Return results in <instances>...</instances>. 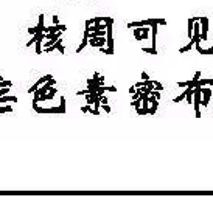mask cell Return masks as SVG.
<instances>
[{"label":"cell","instance_id":"6da1fadb","mask_svg":"<svg viewBox=\"0 0 213 200\" xmlns=\"http://www.w3.org/2000/svg\"><path fill=\"white\" fill-rule=\"evenodd\" d=\"M199 22H201V40H209V19L199 17Z\"/></svg>","mask_w":213,"mask_h":200},{"label":"cell","instance_id":"7a4b0ae2","mask_svg":"<svg viewBox=\"0 0 213 200\" xmlns=\"http://www.w3.org/2000/svg\"><path fill=\"white\" fill-rule=\"evenodd\" d=\"M201 95H202V102H201V104H202L204 107H207L209 102H210V98H212V88H209V87H201Z\"/></svg>","mask_w":213,"mask_h":200},{"label":"cell","instance_id":"3957f363","mask_svg":"<svg viewBox=\"0 0 213 200\" xmlns=\"http://www.w3.org/2000/svg\"><path fill=\"white\" fill-rule=\"evenodd\" d=\"M62 45V37H59L56 42H54L51 47H48V48H44V51H47V53H50V51H53V50H58V48Z\"/></svg>","mask_w":213,"mask_h":200},{"label":"cell","instance_id":"277c9868","mask_svg":"<svg viewBox=\"0 0 213 200\" xmlns=\"http://www.w3.org/2000/svg\"><path fill=\"white\" fill-rule=\"evenodd\" d=\"M157 109H159V99H154L153 102H151V109H148V113L154 115L157 112Z\"/></svg>","mask_w":213,"mask_h":200},{"label":"cell","instance_id":"5b68a950","mask_svg":"<svg viewBox=\"0 0 213 200\" xmlns=\"http://www.w3.org/2000/svg\"><path fill=\"white\" fill-rule=\"evenodd\" d=\"M193 23H195V17H191V19H188V28H187V34H188V37L191 39L193 37Z\"/></svg>","mask_w":213,"mask_h":200},{"label":"cell","instance_id":"8992f818","mask_svg":"<svg viewBox=\"0 0 213 200\" xmlns=\"http://www.w3.org/2000/svg\"><path fill=\"white\" fill-rule=\"evenodd\" d=\"M86 45H89V39H87V37H82V42H81L79 47L76 48V53H81V51L86 48Z\"/></svg>","mask_w":213,"mask_h":200},{"label":"cell","instance_id":"52a82bcc","mask_svg":"<svg viewBox=\"0 0 213 200\" xmlns=\"http://www.w3.org/2000/svg\"><path fill=\"white\" fill-rule=\"evenodd\" d=\"M213 85V79H198V82H196V85Z\"/></svg>","mask_w":213,"mask_h":200},{"label":"cell","instance_id":"ba28073f","mask_svg":"<svg viewBox=\"0 0 213 200\" xmlns=\"http://www.w3.org/2000/svg\"><path fill=\"white\" fill-rule=\"evenodd\" d=\"M193 47H195V42H193V40H191V39H190V44H188V45H185L184 48H181V50H179V51H181V53H185V51H188V50H191V48H193Z\"/></svg>","mask_w":213,"mask_h":200},{"label":"cell","instance_id":"9c48e42d","mask_svg":"<svg viewBox=\"0 0 213 200\" xmlns=\"http://www.w3.org/2000/svg\"><path fill=\"white\" fill-rule=\"evenodd\" d=\"M42 53V40L37 39L36 40V54H40Z\"/></svg>","mask_w":213,"mask_h":200},{"label":"cell","instance_id":"30bf717a","mask_svg":"<svg viewBox=\"0 0 213 200\" xmlns=\"http://www.w3.org/2000/svg\"><path fill=\"white\" fill-rule=\"evenodd\" d=\"M140 34H142V26H135V30H134L135 40H140Z\"/></svg>","mask_w":213,"mask_h":200},{"label":"cell","instance_id":"8fae6325","mask_svg":"<svg viewBox=\"0 0 213 200\" xmlns=\"http://www.w3.org/2000/svg\"><path fill=\"white\" fill-rule=\"evenodd\" d=\"M59 109H61V113H65L67 110H65V98H62L61 96V104H59Z\"/></svg>","mask_w":213,"mask_h":200},{"label":"cell","instance_id":"7c38bea8","mask_svg":"<svg viewBox=\"0 0 213 200\" xmlns=\"http://www.w3.org/2000/svg\"><path fill=\"white\" fill-rule=\"evenodd\" d=\"M6 112H12L11 106H2L0 104V113H6Z\"/></svg>","mask_w":213,"mask_h":200},{"label":"cell","instance_id":"4fadbf2b","mask_svg":"<svg viewBox=\"0 0 213 200\" xmlns=\"http://www.w3.org/2000/svg\"><path fill=\"white\" fill-rule=\"evenodd\" d=\"M142 50H143V51H145V53H151V54H157V50H156V48H154V47H151V48H148V47H143V48H142Z\"/></svg>","mask_w":213,"mask_h":200},{"label":"cell","instance_id":"5bb4252c","mask_svg":"<svg viewBox=\"0 0 213 200\" xmlns=\"http://www.w3.org/2000/svg\"><path fill=\"white\" fill-rule=\"evenodd\" d=\"M185 96H187V88H185V92H184L181 96H177V98H174V99H173V102H181V101H184V99H185Z\"/></svg>","mask_w":213,"mask_h":200},{"label":"cell","instance_id":"9a60e30c","mask_svg":"<svg viewBox=\"0 0 213 200\" xmlns=\"http://www.w3.org/2000/svg\"><path fill=\"white\" fill-rule=\"evenodd\" d=\"M36 40H37V34H33V37L26 42V47H31L33 44H36Z\"/></svg>","mask_w":213,"mask_h":200},{"label":"cell","instance_id":"2e32d148","mask_svg":"<svg viewBox=\"0 0 213 200\" xmlns=\"http://www.w3.org/2000/svg\"><path fill=\"white\" fill-rule=\"evenodd\" d=\"M89 45H90V47H93V48H97V47H98V40L95 39V37L89 39Z\"/></svg>","mask_w":213,"mask_h":200},{"label":"cell","instance_id":"e0dca14e","mask_svg":"<svg viewBox=\"0 0 213 200\" xmlns=\"http://www.w3.org/2000/svg\"><path fill=\"white\" fill-rule=\"evenodd\" d=\"M90 110H92L90 104H86V106H82V107H81V112H82V113H87V112H90Z\"/></svg>","mask_w":213,"mask_h":200},{"label":"cell","instance_id":"ac0fdd59","mask_svg":"<svg viewBox=\"0 0 213 200\" xmlns=\"http://www.w3.org/2000/svg\"><path fill=\"white\" fill-rule=\"evenodd\" d=\"M154 90H159V92H162V90H163V85L160 84V82L154 81Z\"/></svg>","mask_w":213,"mask_h":200},{"label":"cell","instance_id":"d6986e66","mask_svg":"<svg viewBox=\"0 0 213 200\" xmlns=\"http://www.w3.org/2000/svg\"><path fill=\"white\" fill-rule=\"evenodd\" d=\"M8 92H10V87H2V88H0V96L8 95Z\"/></svg>","mask_w":213,"mask_h":200},{"label":"cell","instance_id":"ffe728a7","mask_svg":"<svg viewBox=\"0 0 213 200\" xmlns=\"http://www.w3.org/2000/svg\"><path fill=\"white\" fill-rule=\"evenodd\" d=\"M101 107H103V110H104L106 113H111V107H109V104H101Z\"/></svg>","mask_w":213,"mask_h":200},{"label":"cell","instance_id":"44dd1931","mask_svg":"<svg viewBox=\"0 0 213 200\" xmlns=\"http://www.w3.org/2000/svg\"><path fill=\"white\" fill-rule=\"evenodd\" d=\"M104 87H106V92H117V87L115 85H109V87L104 85Z\"/></svg>","mask_w":213,"mask_h":200},{"label":"cell","instance_id":"7402d4cb","mask_svg":"<svg viewBox=\"0 0 213 200\" xmlns=\"http://www.w3.org/2000/svg\"><path fill=\"white\" fill-rule=\"evenodd\" d=\"M36 33H37L36 26H33V28H28V34H31V36H33V34H36Z\"/></svg>","mask_w":213,"mask_h":200},{"label":"cell","instance_id":"603a6c76","mask_svg":"<svg viewBox=\"0 0 213 200\" xmlns=\"http://www.w3.org/2000/svg\"><path fill=\"white\" fill-rule=\"evenodd\" d=\"M107 102H109V99L106 98L104 95H101V104H107Z\"/></svg>","mask_w":213,"mask_h":200},{"label":"cell","instance_id":"cb8c5ba5","mask_svg":"<svg viewBox=\"0 0 213 200\" xmlns=\"http://www.w3.org/2000/svg\"><path fill=\"white\" fill-rule=\"evenodd\" d=\"M201 74H202L201 72H196V73H195V78H193V79H195V81H198V79H201Z\"/></svg>","mask_w":213,"mask_h":200},{"label":"cell","instance_id":"d4e9b609","mask_svg":"<svg viewBox=\"0 0 213 200\" xmlns=\"http://www.w3.org/2000/svg\"><path fill=\"white\" fill-rule=\"evenodd\" d=\"M146 79H149V76H148V73L143 72V73H142V81H146Z\"/></svg>","mask_w":213,"mask_h":200},{"label":"cell","instance_id":"484cf974","mask_svg":"<svg viewBox=\"0 0 213 200\" xmlns=\"http://www.w3.org/2000/svg\"><path fill=\"white\" fill-rule=\"evenodd\" d=\"M205 54H213V42H212V48H209V50H205Z\"/></svg>","mask_w":213,"mask_h":200},{"label":"cell","instance_id":"4316f807","mask_svg":"<svg viewBox=\"0 0 213 200\" xmlns=\"http://www.w3.org/2000/svg\"><path fill=\"white\" fill-rule=\"evenodd\" d=\"M53 23H54V25H58V23H59V19H58V16H53Z\"/></svg>","mask_w":213,"mask_h":200},{"label":"cell","instance_id":"83f0119b","mask_svg":"<svg viewBox=\"0 0 213 200\" xmlns=\"http://www.w3.org/2000/svg\"><path fill=\"white\" fill-rule=\"evenodd\" d=\"M92 79L98 81V79H100V73H98V72H97V73H93V78H92Z\"/></svg>","mask_w":213,"mask_h":200},{"label":"cell","instance_id":"f1b7e54d","mask_svg":"<svg viewBox=\"0 0 213 200\" xmlns=\"http://www.w3.org/2000/svg\"><path fill=\"white\" fill-rule=\"evenodd\" d=\"M93 23V19H90V20H86V26H90Z\"/></svg>","mask_w":213,"mask_h":200},{"label":"cell","instance_id":"f546056e","mask_svg":"<svg viewBox=\"0 0 213 200\" xmlns=\"http://www.w3.org/2000/svg\"><path fill=\"white\" fill-rule=\"evenodd\" d=\"M134 92H135V87H134V85H132V87H129V93H131V95H132Z\"/></svg>","mask_w":213,"mask_h":200},{"label":"cell","instance_id":"4dcf8cb0","mask_svg":"<svg viewBox=\"0 0 213 200\" xmlns=\"http://www.w3.org/2000/svg\"><path fill=\"white\" fill-rule=\"evenodd\" d=\"M0 81H3V78H2V74H0Z\"/></svg>","mask_w":213,"mask_h":200}]
</instances>
